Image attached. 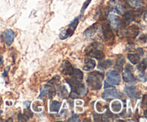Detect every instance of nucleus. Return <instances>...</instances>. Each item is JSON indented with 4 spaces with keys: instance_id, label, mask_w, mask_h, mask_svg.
<instances>
[{
    "instance_id": "f257e3e1",
    "label": "nucleus",
    "mask_w": 147,
    "mask_h": 122,
    "mask_svg": "<svg viewBox=\"0 0 147 122\" xmlns=\"http://www.w3.org/2000/svg\"><path fill=\"white\" fill-rule=\"evenodd\" d=\"M103 78V74L99 72H92L88 75L87 84L91 90H97L101 88L102 80Z\"/></svg>"
},
{
    "instance_id": "f03ea898",
    "label": "nucleus",
    "mask_w": 147,
    "mask_h": 122,
    "mask_svg": "<svg viewBox=\"0 0 147 122\" xmlns=\"http://www.w3.org/2000/svg\"><path fill=\"white\" fill-rule=\"evenodd\" d=\"M66 81L71 87L72 92L77 93L78 96H85L87 93V90H86L84 84L82 83L80 80L71 78V79H66Z\"/></svg>"
},
{
    "instance_id": "7ed1b4c3",
    "label": "nucleus",
    "mask_w": 147,
    "mask_h": 122,
    "mask_svg": "<svg viewBox=\"0 0 147 122\" xmlns=\"http://www.w3.org/2000/svg\"><path fill=\"white\" fill-rule=\"evenodd\" d=\"M102 98L106 100H109V99L113 98H120L123 96V93L119 90L113 88H107V90H105L101 95Z\"/></svg>"
},
{
    "instance_id": "20e7f679",
    "label": "nucleus",
    "mask_w": 147,
    "mask_h": 122,
    "mask_svg": "<svg viewBox=\"0 0 147 122\" xmlns=\"http://www.w3.org/2000/svg\"><path fill=\"white\" fill-rule=\"evenodd\" d=\"M106 78L107 81L111 84L117 86L121 83V77L119 73L115 70H110L106 73Z\"/></svg>"
},
{
    "instance_id": "39448f33",
    "label": "nucleus",
    "mask_w": 147,
    "mask_h": 122,
    "mask_svg": "<svg viewBox=\"0 0 147 122\" xmlns=\"http://www.w3.org/2000/svg\"><path fill=\"white\" fill-rule=\"evenodd\" d=\"M131 67L132 66L127 65V67L125 68L124 72L123 73V78L126 83H129V84H135L136 80L134 76L131 73V71L130 70V68H131Z\"/></svg>"
},
{
    "instance_id": "423d86ee",
    "label": "nucleus",
    "mask_w": 147,
    "mask_h": 122,
    "mask_svg": "<svg viewBox=\"0 0 147 122\" xmlns=\"http://www.w3.org/2000/svg\"><path fill=\"white\" fill-rule=\"evenodd\" d=\"M1 37L2 38L3 41L6 43L8 46H10L13 42L14 37V32L10 29L5 30L1 33Z\"/></svg>"
},
{
    "instance_id": "0eeeda50",
    "label": "nucleus",
    "mask_w": 147,
    "mask_h": 122,
    "mask_svg": "<svg viewBox=\"0 0 147 122\" xmlns=\"http://www.w3.org/2000/svg\"><path fill=\"white\" fill-rule=\"evenodd\" d=\"M109 4H110L111 7L113 9V10L118 14H121L124 11V6L119 0H111Z\"/></svg>"
},
{
    "instance_id": "6e6552de",
    "label": "nucleus",
    "mask_w": 147,
    "mask_h": 122,
    "mask_svg": "<svg viewBox=\"0 0 147 122\" xmlns=\"http://www.w3.org/2000/svg\"><path fill=\"white\" fill-rule=\"evenodd\" d=\"M108 20H109V22H110L111 26L112 27H113V28H117V27H119L120 26V19L114 13H109V15H108Z\"/></svg>"
},
{
    "instance_id": "1a4fd4ad",
    "label": "nucleus",
    "mask_w": 147,
    "mask_h": 122,
    "mask_svg": "<svg viewBox=\"0 0 147 122\" xmlns=\"http://www.w3.org/2000/svg\"><path fill=\"white\" fill-rule=\"evenodd\" d=\"M73 66L68 60H64L61 64V73L65 75H70L73 71Z\"/></svg>"
},
{
    "instance_id": "9d476101",
    "label": "nucleus",
    "mask_w": 147,
    "mask_h": 122,
    "mask_svg": "<svg viewBox=\"0 0 147 122\" xmlns=\"http://www.w3.org/2000/svg\"><path fill=\"white\" fill-rule=\"evenodd\" d=\"M102 32H103V36L106 40H111L113 37V32H112L111 28L109 24H106V23L103 24V27H102Z\"/></svg>"
},
{
    "instance_id": "9b49d317",
    "label": "nucleus",
    "mask_w": 147,
    "mask_h": 122,
    "mask_svg": "<svg viewBox=\"0 0 147 122\" xmlns=\"http://www.w3.org/2000/svg\"><path fill=\"white\" fill-rule=\"evenodd\" d=\"M124 92L129 98L136 97V88L134 86H126L124 87Z\"/></svg>"
},
{
    "instance_id": "f8f14e48",
    "label": "nucleus",
    "mask_w": 147,
    "mask_h": 122,
    "mask_svg": "<svg viewBox=\"0 0 147 122\" xmlns=\"http://www.w3.org/2000/svg\"><path fill=\"white\" fill-rule=\"evenodd\" d=\"M89 55L97 60H100L104 57V53L101 50L94 48L93 50H90V51L89 52Z\"/></svg>"
},
{
    "instance_id": "ddd939ff",
    "label": "nucleus",
    "mask_w": 147,
    "mask_h": 122,
    "mask_svg": "<svg viewBox=\"0 0 147 122\" xmlns=\"http://www.w3.org/2000/svg\"><path fill=\"white\" fill-rule=\"evenodd\" d=\"M96 67V62L90 58H86L85 59V65L83 67V70L86 71L93 70Z\"/></svg>"
},
{
    "instance_id": "4468645a",
    "label": "nucleus",
    "mask_w": 147,
    "mask_h": 122,
    "mask_svg": "<svg viewBox=\"0 0 147 122\" xmlns=\"http://www.w3.org/2000/svg\"><path fill=\"white\" fill-rule=\"evenodd\" d=\"M113 65V61L111 60H106L100 62L98 65V68L100 70H104L109 68Z\"/></svg>"
},
{
    "instance_id": "2eb2a0df",
    "label": "nucleus",
    "mask_w": 147,
    "mask_h": 122,
    "mask_svg": "<svg viewBox=\"0 0 147 122\" xmlns=\"http://www.w3.org/2000/svg\"><path fill=\"white\" fill-rule=\"evenodd\" d=\"M73 30H71L70 28L67 29H64V30H62L60 33V38L61 40H65V39H67L68 37H70L72 34H73Z\"/></svg>"
},
{
    "instance_id": "dca6fc26",
    "label": "nucleus",
    "mask_w": 147,
    "mask_h": 122,
    "mask_svg": "<svg viewBox=\"0 0 147 122\" xmlns=\"http://www.w3.org/2000/svg\"><path fill=\"white\" fill-rule=\"evenodd\" d=\"M70 75H71L72 78L76 79V80H83V73H82V71L77 68L73 69V71H72V73Z\"/></svg>"
},
{
    "instance_id": "f3484780",
    "label": "nucleus",
    "mask_w": 147,
    "mask_h": 122,
    "mask_svg": "<svg viewBox=\"0 0 147 122\" xmlns=\"http://www.w3.org/2000/svg\"><path fill=\"white\" fill-rule=\"evenodd\" d=\"M57 93H58L59 96L62 98L65 99L67 98V94H68V92H67V88L65 86H59L57 87Z\"/></svg>"
},
{
    "instance_id": "a211bd4d",
    "label": "nucleus",
    "mask_w": 147,
    "mask_h": 122,
    "mask_svg": "<svg viewBox=\"0 0 147 122\" xmlns=\"http://www.w3.org/2000/svg\"><path fill=\"white\" fill-rule=\"evenodd\" d=\"M126 1L130 7L135 9H139L143 6L142 0H126Z\"/></svg>"
},
{
    "instance_id": "6ab92c4d",
    "label": "nucleus",
    "mask_w": 147,
    "mask_h": 122,
    "mask_svg": "<svg viewBox=\"0 0 147 122\" xmlns=\"http://www.w3.org/2000/svg\"><path fill=\"white\" fill-rule=\"evenodd\" d=\"M125 63V58L123 56H120L119 58L117 59V61H116V65H115V70H118V71H121L122 69H123V64Z\"/></svg>"
},
{
    "instance_id": "aec40b11",
    "label": "nucleus",
    "mask_w": 147,
    "mask_h": 122,
    "mask_svg": "<svg viewBox=\"0 0 147 122\" xmlns=\"http://www.w3.org/2000/svg\"><path fill=\"white\" fill-rule=\"evenodd\" d=\"M134 15L132 12L130 11H126L123 14V21L126 22V24H129L132 21H134Z\"/></svg>"
},
{
    "instance_id": "412c9836",
    "label": "nucleus",
    "mask_w": 147,
    "mask_h": 122,
    "mask_svg": "<svg viewBox=\"0 0 147 122\" xmlns=\"http://www.w3.org/2000/svg\"><path fill=\"white\" fill-rule=\"evenodd\" d=\"M60 106H61V103L60 102L57 101V100H53L51 103V105H50V111L57 113L60 110Z\"/></svg>"
},
{
    "instance_id": "4be33fe9",
    "label": "nucleus",
    "mask_w": 147,
    "mask_h": 122,
    "mask_svg": "<svg viewBox=\"0 0 147 122\" xmlns=\"http://www.w3.org/2000/svg\"><path fill=\"white\" fill-rule=\"evenodd\" d=\"M128 58L132 64H137L140 61V55L138 54H129Z\"/></svg>"
},
{
    "instance_id": "5701e85b",
    "label": "nucleus",
    "mask_w": 147,
    "mask_h": 122,
    "mask_svg": "<svg viewBox=\"0 0 147 122\" xmlns=\"http://www.w3.org/2000/svg\"><path fill=\"white\" fill-rule=\"evenodd\" d=\"M138 33H139V29H138L137 26L133 25L129 28V31H128V34L130 37L132 38H135L137 36Z\"/></svg>"
},
{
    "instance_id": "b1692460",
    "label": "nucleus",
    "mask_w": 147,
    "mask_h": 122,
    "mask_svg": "<svg viewBox=\"0 0 147 122\" xmlns=\"http://www.w3.org/2000/svg\"><path fill=\"white\" fill-rule=\"evenodd\" d=\"M111 109L113 110V111L118 113L121 109V103L118 100L113 101V103H111Z\"/></svg>"
},
{
    "instance_id": "393cba45",
    "label": "nucleus",
    "mask_w": 147,
    "mask_h": 122,
    "mask_svg": "<svg viewBox=\"0 0 147 122\" xmlns=\"http://www.w3.org/2000/svg\"><path fill=\"white\" fill-rule=\"evenodd\" d=\"M96 31V28L94 27V25L91 26V27L88 28L87 30L84 32V35L86 36V37H92V36L95 34Z\"/></svg>"
},
{
    "instance_id": "a878e982",
    "label": "nucleus",
    "mask_w": 147,
    "mask_h": 122,
    "mask_svg": "<svg viewBox=\"0 0 147 122\" xmlns=\"http://www.w3.org/2000/svg\"><path fill=\"white\" fill-rule=\"evenodd\" d=\"M50 88H51V86H47V85L44 86L42 88H41V89H40V95L39 96V98H42V97L45 96L48 93V91Z\"/></svg>"
},
{
    "instance_id": "bb28decb",
    "label": "nucleus",
    "mask_w": 147,
    "mask_h": 122,
    "mask_svg": "<svg viewBox=\"0 0 147 122\" xmlns=\"http://www.w3.org/2000/svg\"><path fill=\"white\" fill-rule=\"evenodd\" d=\"M78 22H79V17H76V18H75L74 20H73V21L68 24V28L71 29V30H73V31H74V30L76 29V27H77L78 24Z\"/></svg>"
},
{
    "instance_id": "cd10ccee",
    "label": "nucleus",
    "mask_w": 147,
    "mask_h": 122,
    "mask_svg": "<svg viewBox=\"0 0 147 122\" xmlns=\"http://www.w3.org/2000/svg\"><path fill=\"white\" fill-rule=\"evenodd\" d=\"M147 64H146V59H144L143 61H142V63L138 65V69L140 72L143 73V72L145 71V70L146 69Z\"/></svg>"
},
{
    "instance_id": "c85d7f7f",
    "label": "nucleus",
    "mask_w": 147,
    "mask_h": 122,
    "mask_svg": "<svg viewBox=\"0 0 147 122\" xmlns=\"http://www.w3.org/2000/svg\"><path fill=\"white\" fill-rule=\"evenodd\" d=\"M17 119H18L19 121H27L29 118L27 117L25 114L20 113V114H18V116H17Z\"/></svg>"
},
{
    "instance_id": "c756f323",
    "label": "nucleus",
    "mask_w": 147,
    "mask_h": 122,
    "mask_svg": "<svg viewBox=\"0 0 147 122\" xmlns=\"http://www.w3.org/2000/svg\"><path fill=\"white\" fill-rule=\"evenodd\" d=\"M59 81H60V77H59L58 75H57L55 76V77L53 78L50 81H49L48 83L50 85H54V84H56V83Z\"/></svg>"
},
{
    "instance_id": "7c9ffc66",
    "label": "nucleus",
    "mask_w": 147,
    "mask_h": 122,
    "mask_svg": "<svg viewBox=\"0 0 147 122\" xmlns=\"http://www.w3.org/2000/svg\"><path fill=\"white\" fill-rule=\"evenodd\" d=\"M90 1H91V0H87V1H86V2L83 4V7H82V9H81V11H80V12H81V14H83V12H84L85 10L86 9V8L88 7V6L89 5V4L90 3Z\"/></svg>"
},
{
    "instance_id": "2f4dec72",
    "label": "nucleus",
    "mask_w": 147,
    "mask_h": 122,
    "mask_svg": "<svg viewBox=\"0 0 147 122\" xmlns=\"http://www.w3.org/2000/svg\"><path fill=\"white\" fill-rule=\"evenodd\" d=\"M67 121H80V119H79L78 116H77V115H73V116H71V117L70 118V119L67 120Z\"/></svg>"
},
{
    "instance_id": "473e14b6",
    "label": "nucleus",
    "mask_w": 147,
    "mask_h": 122,
    "mask_svg": "<svg viewBox=\"0 0 147 122\" xmlns=\"http://www.w3.org/2000/svg\"><path fill=\"white\" fill-rule=\"evenodd\" d=\"M138 78H139V79L140 81H142V82H146V77H145V76L142 74V73H139V74L138 75Z\"/></svg>"
},
{
    "instance_id": "72a5a7b5",
    "label": "nucleus",
    "mask_w": 147,
    "mask_h": 122,
    "mask_svg": "<svg viewBox=\"0 0 147 122\" xmlns=\"http://www.w3.org/2000/svg\"><path fill=\"white\" fill-rule=\"evenodd\" d=\"M114 88L113 87V85L111 84L110 83H108L107 81L104 82V88Z\"/></svg>"
},
{
    "instance_id": "f704fd0d",
    "label": "nucleus",
    "mask_w": 147,
    "mask_h": 122,
    "mask_svg": "<svg viewBox=\"0 0 147 122\" xmlns=\"http://www.w3.org/2000/svg\"><path fill=\"white\" fill-rule=\"evenodd\" d=\"M9 69H10L9 66H7V67H6L5 68H4V72L2 75L4 77H6V76L7 75V74H8V72L9 71Z\"/></svg>"
},
{
    "instance_id": "c9c22d12",
    "label": "nucleus",
    "mask_w": 147,
    "mask_h": 122,
    "mask_svg": "<svg viewBox=\"0 0 147 122\" xmlns=\"http://www.w3.org/2000/svg\"><path fill=\"white\" fill-rule=\"evenodd\" d=\"M30 104H31V102L30 100H27V101L24 102V106L26 108V109H29L30 108Z\"/></svg>"
},
{
    "instance_id": "e433bc0d",
    "label": "nucleus",
    "mask_w": 147,
    "mask_h": 122,
    "mask_svg": "<svg viewBox=\"0 0 147 122\" xmlns=\"http://www.w3.org/2000/svg\"><path fill=\"white\" fill-rule=\"evenodd\" d=\"M3 64V58L1 55H0V65Z\"/></svg>"
},
{
    "instance_id": "4c0bfd02",
    "label": "nucleus",
    "mask_w": 147,
    "mask_h": 122,
    "mask_svg": "<svg viewBox=\"0 0 147 122\" xmlns=\"http://www.w3.org/2000/svg\"><path fill=\"white\" fill-rule=\"evenodd\" d=\"M13 121L12 119H8V120H7V121Z\"/></svg>"
}]
</instances>
